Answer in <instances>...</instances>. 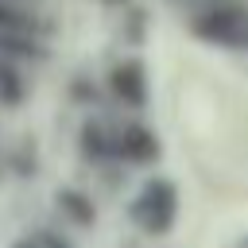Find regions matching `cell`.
<instances>
[{"instance_id": "cell-1", "label": "cell", "mask_w": 248, "mask_h": 248, "mask_svg": "<svg viewBox=\"0 0 248 248\" xmlns=\"http://www.w3.org/2000/svg\"><path fill=\"white\" fill-rule=\"evenodd\" d=\"M182 16H186V31L198 43L229 50V54H248V4L244 0H213Z\"/></svg>"}, {"instance_id": "cell-2", "label": "cell", "mask_w": 248, "mask_h": 248, "mask_svg": "<svg viewBox=\"0 0 248 248\" xmlns=\"http://www.w3.org/2000/svg\"><path fill=\"white\" fill-rule=\"evenodd\" d=\"M128 221L140 225L147 236H167L178 221V186L167 174L147 178L128 202Z\"/></svg>"}, {"instance_id": "cell-3", "label": "cell", "mask_w": 248, "mask_h": 248, "mask_svg": "<svg viewBox=\"0 0 248 248\" xmlns=\"http://www.w3.org/2000/svg\"><path fill=\"white\" fill-rule=\"evenodd\" d=\"M112 147H116V163H124V167H151L163 155L155 128H147L136 116H124L112 124Z\"/></svg>"}, {"instance_id": "cell-4", "label": "cell", "mask_w": 248, "mask_h": 248, "mask_svg": "<svg viewBox=\"0 0 248 248\" xmlns=\"http://www.w3.org/2000/svg\"><path fill=\"white\" fill-rule=\"evenodd\" d=\"M105 85H108V97H112L116 105H124L128 112H143V108H147V70H143L140 58H120V62H112Z\"/></svg>"}, {"instance_id": "cell-5", "label": "cell", "mask_w": 248, "mask_h": 248, "mask_svg": "<svg viewBox=\"0 0 248 248\" xmlns=\"http://www.w3.org/2000/svg\"><path fill=\"white\" fill-rule=\"evenodd\" d=\"M54 209L74 229H93L97 225V198L85 194V190H78V186H58L54 190Z\"/></svg>"}, {"instance_id": "cell-6", "label": "cell", "mask_w": 248, "mask_h": 248, "mask_svg": "<svg viewBox=\"0 0 248 248\" xmlns=\"http://www.w3.org/2000/svg\"><path fill=\"white\" fill-rule=\"evenodd\" d=\"M0 58L16 66H39L50 58V46L43 43V35H31V31H0Z\"/></svg>"}, {"instance_id": "cell-7", "label": "cell", "mask_w": 248, "mask_h": 248, "mask_svg": "<svg viewBox=\"0 0 248 248\" xmlns=\"http://www.w3.org/2000/svg\"><path fill=\"white\" fill-rule=\"evenodd\" d=\"M81 155L93 159L97 167H120L116 147H112V124L105 116H89L81 124Z\"/></svg>"}, {"instance_id": "cell-8", "label": "cell", "mask_w": 248, "mask_h": 248, "mask_svg": "<svg viewBox=\"0 0 248 248\" xmlns=\"http://www.w3.org/2000/svg\"><path fill=\"white\" fill-rule=\"evenodd\" d=\"M0 31H31V35H43L46 23H43V12L35 4L0 0Z\"/></svg>"}, {"instance_id": "cell-9", "label": "cell", "mask_w": 248, "mask_h": 248, "mask_svg": "<svg viewBox=\"0 0 248 248\" xmlns=\"http://www.w3.org/2000/svg\"><path fill=\"white\" fill-rule=\"evenodd\" d=\"M27 101V78H23V66L0 58V105L4 108H19Z\"/></svg>"}, {"instance_id": "cell-10", "label": "cell", "mask_w": 248, "mask_h": 248, "mask_svg": "<svg viewBox=\"0 0 248 248\" xmlns=\"http://www.w3.org/2000/svg\"><path fill=\"white\" fill-rule=\"evenodd\" d=\"M147 27H151V16H147V8L140 0L120 12V39H124V46H143Z\"/></svg>"}, {"instance_id": "cell-11", "label": "cell", "mask_w": 248, "mask_h": 248, "mask_svg": "<svg viewBox=\"0 0 248 248\" xmlns=\"http://www.w3.org/2000/svg\"><path fill=\"white\" fill-rule=\"evenodd\" d=\"M35 240H39V248H78L70 236H58V229H39Z\"/></svg>"}, {"instance_id": "cell-12", "label": "cell", "mask_w": 248, "mask_h": 248, "mask_svg": "<svg viewBox=\"0 0 248 248\" xmlns=\"http://www.w3.org/2000/svg\"><path fill=\"white\" fill-rule=\"evenodd\" d=\"M93 97H97V85H89V81H74V85H70V101L93 105Z\"/></svg>"}, {"instance_id": "cell-13", "label": "cell", "mask_w": 248, "mask_h": 248, "mask_svg": "<svg viewBox=\"0 0 248 248\" xmlns=\"http://www.w3.org/2000/svg\"><path fill=\"white\" fill-rule=\"evenodd\" d=\"M97 4H101V8H108V12H116V16H120V12H124V8H132V4H136V0H97Z\"/></svg>"}, {"instance_id": "cell-14", "label": "cell", "mask_w": 248, "mask_h": 248, "mask_svg": "<svg viewBox=\"0 0 248 248\" xmlns=\"http://www.w3.org/2000/svg\"><path fill=\"white\" fill-rule=\"evenodd\" d=\"M170 4H178L182 12H190V8H202V4H213V0H170Z\"/></svg>"}, {"instance_id": "cell-15", "label": "cell", "mask_w": 248, "mask_h": 248, "mask_svg": "<svg viewBox=\"0 0 248 248\" xmlns=\"http://www.w3.org/2000/svg\"><path fill=\"white\" fill-rule=\"evenodd\" d=\"M12 248H39V240H35V236H19Z\"/></svg>"}, {"instance_id": "cell-16", "label": "cell", "mask_w": 248, "mask_h": 248, "mask_svg": "<svg viewBox=\"0 0 248 248\" xmlns=\"http://www.w3.org/2000/svg\"><path fill=\"white\" fill-rule=\"evenodd\" d=\"M240 248H248V240H244V244H240Z\"/></svg>"}, {"instance_id": "cell-17", "label": "cell", "mask_w": 248, "mask_h": 248, "mask_svg": "<svg viewBox=\"0 0 248 248\" xmlns=\"http://www.w3.org/2000/svg\"><path fill=\"white\" fill-rule=\"evenodd\" d=\"M23 4H27V0H23ZM31 4H35V0H31Z\"/></svg>"}]
</instances>
